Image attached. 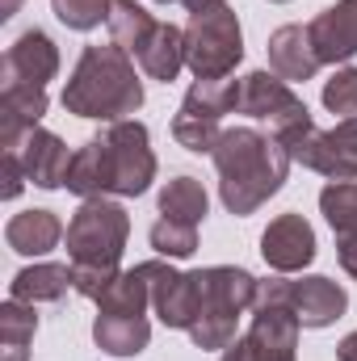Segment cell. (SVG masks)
Here are the masks:
<instances>
[{"mask_svg": "<svg viewBox=\"0 0 357 361\" xmlns=\"http://www.w3.org/2000/svg\"><path fill=\"white\" fill-rule=\"evenodd\" d=\"M214 169H219V197L231 214H253L282 189L290 173V152L253 126H231L214 143Z\"/></svg>", "mask_w": 357, "mask_h": 361, "instance_id": "6da1fadb", "label": "cell"}, {"mask_svg": "<svg viewBox=\"0 0 357 361\" xmlns=\"http://www.w3.org/2000/svg\"><path fill=\"white\" fill-rule=\"evenodd\" d=\"M143 105V85L135 76L131 55L109 42V47H85L68 89H63V109L76 118H97V122H122Z\"/></svg>", "mask_w": 357, "mask_h": 361, "instance_id": "7a4b0ae2", "label": "cell"}, {"mask_svg": "<svg viewBox=\"0 0 357 361\" xmlns=\"http://www.w3.org/2000/svg\"><path fill=\"white\" fill-rule=\"evenodd\" d=\"M198 273V290H202V315L189 328V341L198 349H227L236 341V319L240 311H248L257 302V277L236 265H210Z\"/></svg>", "mask_w": 357, "mask_h": 361, "instance_id": "3957f363", "label": "cell"}, {"mask_svg": "<svg viewBox=\"0 0 357 361\" xmlns=\"http://www.w3.org/2000/svg\"><path fill=\"white\" fill-rule=\"evenodd\" d=\"M298 328L303 324L286 298V281L282 277L261 281L253 302V328L244 341H231L223 349V361H294Z\"/></svg>", "mask_w": 357, "mask_h": 361, "instance_id": "277c9868", "label": "cell"}, {"mask_svg": "<svg viewBox=\"0 0 357 361\" xmlns=\"http://www.w3.org/2000/svg\"><path fill=\"white\" fill-rule=\"evenodd\" d=\"M131 235V219L118 202L109 197H85L80 210L68 223V257L76 269H105V273H122V248Z\"/></svg>", "mask_w": 357, "mask_h": 361, "instance_id": "5b68a950", "label": "cell"}, {"mask_svg": "<svg viewBox=\"0 0 357 361\" xmlns=\"http://www.w3.org/2000/svg\"><path fill=\"white\" fill-rule=\"evenodd\" d=\"M240 59H244V34H240V17L227 4L189 17V25H185V68L198 80H223V76L236 72Z\"/></svg>", "mask_w": 357, "mask_h": 361, "instance_id": "8992f818", "label": "cell"}, {"mask_svg": "<svg viewBox=\"0 0 357 361\" xmlns=\"http://www.w3.org/2000/svg\"><path fill=\"white\" fill-rule=\"evenodd\" d=\"M240 114L269 122L273 139H277L286 152H290L307 130H315L311 109L290 92V85H286L277 72H248V76L240 80Z\"/></svg>", "mask_w": 357, "mask_h": 361, "instance_id": "52a82bcc", "label": "cell"}, {"mask_svg": "<svg viewBox=\"0 0 357 361\" xmlns=\"http://www.w3.org/2000/svg\"><path fill=\"white\" fill-rule=\"evenodd\" d=\"M105 152H109V177H114V193L118 197H139L147 193V185L156 180V156H152V139L147 126L135 118L109 122L101 130Z\"/></svg>", "mask_w": 357, "mask_h": 361, "instance_id": "ba28073f", "label": "cell"}, {"mask_svg": "<svg viewBox=\"0 0 357 361\" xmlns=\"http://www.w3.org/2000/svg\"><path fill=\"white\" fill-rule=\"evenodd\" d=\"M290 160L311 173H324L328 180H357V114L337 130H307L290 147Z\"/></svg>", "mask_w": 357, "mask_h": 361, "instance_id": "9c48e42d", "label": "cell"}, {"mask_svg": "<svg viewBox=\"0 0 357 361\" xmlns=\"http://www.w3.org/2000/svg\"><path fill=\"white\" fill-rule=\"evenodd\" d=\"M147 281H152V307L164 319V328L189 332L202 315V290H198V273H177L164 261H143Z\"/></svg>", "mask_w": 357, "mask_h": 361, "instance_id": "30bf717a", "label": "cell"}, {"mask_svg": "<svg viewBox=\"0 0 357 361\" xmlns=\"http://www.w3.org/2000/svg\"><path fill=\"white\" fill-rule=\"evenodd\" d=\"M59 72V51L51 42V34L42 30H25L8 51H4V63H0V76L4 85L0 89H42L55 80Z\"/></svg>", "mask_w": 357, "mask_h": 361, "instance_id": "8fae6325", "label": "cell"}, {"mask_svg": "<svg viewBox=\"0 0 357 361\" xmlns=\"http://www.w3.org/2000/svg\"><path fill=\"white\" fill-rule=\"evenodd\" d=\"M261 257L269 269L298 273L315 261V231L303 214H277L261 235Z\"/></svg>", "mask_w": 357, "mask_h": 361, "instance_id": "7c38bea8", "label": "cell"}, {"mask_svg": "<svg viewBox=\"0 0 357 361\" xmlns=\"http://www.w3.org/2000/svg\"><path fill=\"white\" fill-rule=\"evenodd\" d=\"M286 298H290V307H294V315H298L303 328H328L349 307V294L332 277H320V273L298 277V281H286Z\"/></svg>", "mask_w": 357, "mask_h": 361, "instance_id": "4fadbf2b", "label": "cell"}, {"mask_svg": "<svg viewBox=\"0 0 357 361\" xmlns=\"http://www.w3.org/2000/svg\"><path fill=\"white\" fill-rule=\"evenodd\" d=\"M307 30H311L320 63H345V59H353L357 55V0H337Z\"/></svg>", "mask_w": 357, "mask_h": 361, "instance_id": "5bb4252c", "label": "cell"}, {"mask_svg": "<svg viewBox=\"0 0 357 361\" xmlns=\"http://www.w3.org/2000/svg\"><path fill=\"white\" fill-rule=\"evenodd\" d=\"M265 51H269V68H273L286 85L311 80V76L324 68L320 55H315V42H311V30H307V25H282V30H273Z\"/></svg>", "mask_w": 357, "mask_h": 361, "instance_id": "9a60e30c", "label": "cell"}, {"mask_svg": "<svg viewBox=\"0 0 357 361\" xmlns=\"http://www.w3.org/2000/svg\"><path fill=\"white\" fill-rule=\"evenodd\" d=\"M21 164H25V177L34 180L38 189H59L68 185V169H72V152L59 135L34 126L25 139H21Z\"/></svg>", "mask_w": 357, "mask_h": 361, "instance_id": "2e32d148", "label": "cell"}, {"mask_svg": "<svg viewBox=\"0 0 357 361\" xmlns=\"http://www.w3.org/2000/svg\"><path fill=\"white\" fill-rule=\"evenodd\" d=\"M4 240L21 257H42L63 240V223L55 219V210H21V214L8 219Z\"/></svg>", "mask_w": 357, "mask_h": 361, "instance_id": "e0dca14e", "label": "cell"}, {"mask_svg": "<svg viewBox=\"0 0 357 361\" xmlns=\"http://www.w3.org/2000/svg\"><path fill=\"white\" fill-rule=\"evenodd\" d=\"M92 341H97V349H105L114 357H135V353L147 349L152 324H147V315H105V311H97Z\"/></svg>", "mask_w": 357, "mask_h": 361, "instance_id": "ac0fdd59", "label": "cell"}, {"mask_svg": "<svg viewBox=\"0 0 357 361\" xmlns=\"http://www.w3.org/2000/svg\"><path fill=\"white\" fill-rule=\"evenodd\" d=\"M68 189L80 193V197H109L114 193V177H109V152H105V139L97 135L89 139L76 156H72V169H68Z\"/></svg>", "mask_w": 357, "mask_h": 361, "instance_id": "d6986e66", "label": "cell"}, {"mask_svg": "<svg viewBox=\"0 0 357 361\" xmlns=\"http://www.w3.org/2000/svg\"><path fill=\"white\" fill-rule=\"evenodd\" d=\"M135 59H139V68H143L152 80H164V85L177 80V72L185 68V30L160 21L156 34H152V42H147Z\"/></svg>", "mask_w": 357, "mask_h": 361, "instance_id": "ffe728a7", "label": "cell"}, {"mask_svg": "<svg viewBox=\"0 0 357 361\" xmlns=\"http://www.w3.org/2000/svg\"><path fill=\"white\" fill-rule=\"evenodd\" d=\"M68 290H76L68 265H30L8 281V298L17 302H59Z\"/></svg>", "mask_w": 357, "mask_h": 361, "instance_id": "44dd1931", "label": "cell"}, {"mask_svg": "<svg viewBox=\"0 0 357 361\" xmlns=\"http://www.w3.org/2000/svg\"><path fill=\"white\" fill-rule=\"evenodd\" d=\"M34 332H38V311H34V302L8 298V302L0 307V361H25L30 357Z\"/></svg>", "mask_w": 357, "mask_h": 361, "instance_id": "7402d4cb", "label": "cell"}, {"mask_svg": "<svg viewBox=\"0 0 357 361\" xmlns=\"http://www.w3.org/2000/svg\"><path fill=\"white\" fill-rule=\"evenodd\" d=\"M147 302H152V281H147L143 265H135V269L114 277V286L97 298V311H105V315H147Z\"/></svg>", "mask_w": 357, "mask_h": 361, "instance_id": "603a6c76", "label": "cell"}, {"mask_svg": "<svg viewBox=\"0 0 357 361\" xmlns=\"http://www.w3.org/2000/svg\"><path fill=\"white\" fill-rule=\"evenodd\" d=\"M109 34H114V42L126 51V55H139L147 42H152V34H156V17L143 8V4H135V0H114V8H109Z\"/></svg>", "mask_w": 357, "mask_h": 361, "instance_id": "cb8c5ba5", "label": "cell"}, {"mask_svg": "<svg viewBox=\"0 0 357 361\" xmlns=\"http://www.w3.org/2000/svg\"><path fill=\"white\" fill-rule=\"evenodd\" d=\"M185 114H198V118H223V114H236L240 109V80H193V89L185 92L181 101Z\"/></svg>", "mask_w": 357, "mask_h": 361, "instance_id": "d4e9b609", "label": "cell"}, {"mask_svg": "<svg viewBox=\"0 0 357 361\" xmlns=\"http://www.w3.org/2000/svg\"><path fill=\"white\" fill-rule=\"evenodd\" d=\"M160 214L164 219H177V223H202L206 219V189L202 180L193 177H173L160 189Z\"/></svg>", "mask_w": 357, "mask_h": 361, "instance_id": "484cf974", "label": "cell"}, {"mask_svg": "<svg viewBox=\"0 0 357 361\" xmlns=\"http://www.w3.org/2000/svg\"><path fill=\"white\" fill-rule=\"evenodd\" d=\"M320 210L332 223L337 235H353L357 240V180H332L320 193Z\"/></svg>", "mask_w": 357, "mask_h": 361, "instance_id": "4316f807", "label": "cell"}, {"mask_svg": "<svg viewBox=\"0 0 357 361\" xmlns=\"http://www.w3.org/2000/svg\"><path fill=\"white\" fill-rule=\"evenodd\" d=\"M147 240H152V248H156L160 257H169V261H185V257L198 252V227H193V223H177V219H164V214L152 223Z\"/></svg>", "mask_w": 357, "mask_h": 361, "instance_id": "83f0119b", "label": "cell"}, {"mask_svg": "<svg viewBox=\"0 0 357 361\" xmlns=\"http://www.w3.org/2000/svg\"><path fill=\"white\" fill-rule=\"evenodd\" d=\"M219 122L214 118H198V114H185L177 109V118H173V139H177L181 147H189V152H214V143H219Z\"/></svg>", "mask_w": 357, "mask_h": 361, "instance_id": "f1b7e54d", "label": "cell"}, {"mask_svg": "<svg viewBox=\"0 0 357 361\" xmlns=\"http://www.w3.org/2000/svg\"><path fill=\"white\" fill-rule=\"evenodd\" d=\"M51 8L68 30H97L101 21H109L114 0H51Z\"/></svg>", "mask_w": 357, "mask_h": 361, "instance_id": "f546056e", "label": "cell"}, {"mask_svg": "<svg viewBox=\"0 0 357 361\" xmlns=\"http://www.w3.org/2000/svg\"><path fill=\"white\" fill-rule=\"evenodd\" d=\"M324 105L341 118L357 114V68H341L328 85H324Z\"/></svg>", "mask_w": 357, "mask_h": 361, "instance_id": "4dcf8cb0", "label": "cell"}, {"mask_svg": "<svg viewBox=\"0 0 357 361\" xmlns=\"http://www.w3.org/2000/svg\"><path fill=\"white\" fill-rule=\"evenodd\" d=\"M0 169H4V189H0V193H4V197H17V193H21V185H25V164H21V152H4V156H0Z\"/></svg>", "mask_w": 357, "mask_h": 361, "instance_id": "1f68e13d", "label": "cell"}, {"mask_svg": "<svg viewBox=\"0 0 357 361\" xmlns=\"http://www.w3.org/2000/svg\"><path fill=\"white\" fill-rule=\"evenodd\" d=\"M337 257H341V269L357 277V240L353 235H337Z\"/></svg>", "mask_w": 357, "mask_h": 361, "instance_id": "d6a6232c", "label": "cell"}, {"mask_svg": "<svg viewBox=\"0 0 357 361\" xmlns=\"http://www.w3.org/2000/svg\"><path fill=\"white\" fill-rule=\"evenodd\" d=\"M337 357L341 361H357V332H349V336L337 345Z\"/></svg>", "mask_w": 357, "mask_h": 361, "instance_id": "836d02e7", "label": "cell"}, {"mask_svg": "<svg viewBox=\"0 0 357 361\" xmlns=\"http://www.w3.org/2000/svg\"><path fill=\"white\" fill-rule=\"evenodd\" d=\"M227 0H185V8L189 13H210V8H223Z\"/></svg>", "mask_w": 357, "mask_h": 361, "instance_id": "e575fe53", "label": "cell"}, {"mask_svg": "<svg viewBox=\"0 0 357 361\" xmlns=\"http://www.w3.org/2000/svg\"><path fill=\"white\" fill-rule=\"evenodd\" d=\"M273 4H282V0H273Z\"/></svg>", "mask_w": 357, "mask_h": 361, "instance_id": "d590c367", "label": "cell"}, {"mask_svg": "<svg viewBox=\"0 0 357 361\" xmlns=\"http://www.w3.org/2000/svg\"><path fill=\"white\" fill-rule=\"evenodd\" d=\"M164 4H169V0H164Z\"/></svg>", "mask_w": 357, "mask_h": 361, "instance_id": "8d00e7d4", "label": "cell"}]
</instances>
